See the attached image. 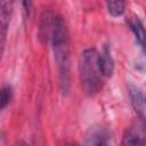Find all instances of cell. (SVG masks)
Wrapping results in <instances>:
<instances>
[{
    "label": "cell",
    "instance_id": "9",
    "mask_svg": "<svg viewBox=\"0 0 146 146\" xmlns=\"http://www.w3.org/2000/svg\"><path fill=\"white\" fill-rule=\"evenodd\" d=\"M11 87L10 86H5L1 90V110H3L10 102L11 99Z\"/></svg>",
    "mask_w": 146,
    "mask_h": 146
},
{
    "label": "cell",
    "instance_id": "11",
    "mask_svg": "<svg viewBox=\"0 0 146 146\" xmlns=\"http://www.w3.org/2000/svg\"><path fill=\"white\" fill-rule=\"evenodd\" d=\"M141 48H143V50H144V52H145V55H146V42L141 44Z\"/></svg>",
    "mask_w": 146,
    "mask_h": 146
},
{
    "label": "cell",
    "instance_id": "6",
    "mask_svg": "<svg viewBox=\"0 0 146 146\" xmlns=\"http://www.w3.org/2000/svg\"><path fill=\"white\" fill-rule=\"evenodd\" d=\"M128 25H129L130 30L132 31V33L135 34L137 42L140 46L143 43H145L146 42V29H145L144 24L139 21V18L138 17H130L128 19Z\"/></svg>",
    "mask_w": 146,
    "mask_h": 146
},
{
    "label": "cell",
    "instance_id": "2",
    "mask_svg": "<svg viewBox=\"0 0 146 146\" xmlns=\"http://www.w3.org/2000/svg\"><path fill=\"white\" fill-rule=\"evenodd\" d=\"M79 78L82 90L88 96H94L100 91L104 75L99 66V52L95 48L86 49L80 55Z\"/></svg>",
    "mask_w": 146,
    "mask_h": 146
},
{
    "label": "cell",
    "instance_id": "4",
    "mask_svg": "<svg viewBox=\"0 0 146 146\" xmlns=\"http://www.w3.org/2000/svg\"><path fill=\"white\" fill-rule=\"evenodd\" d=\"M0 8H1L0 9V23H1V52H2L3 51V47H5L7 30H8L10 17H11L13 5L9 1H1Z\"/></svg>",
    "mask_w": 146,
    "mask_h": 146
},
{
    "label": "cell",
    "instance_id": "10",
    "mask_svg": "<svg viewBox=\"0 0 146 146\" xmlns=\"http://www.w3.org/2000/svg\"><path fill=\"white\" fill-rule=\"evenodd\" d=\"M13 146H29L24 140H17Z\"/></svg>",
    "mask_w": 146,
    "mask_h": 146
},
{
    "label": "cell",
    "instance_id": "1",
    "mask_svg": "<svg viewBox=\"0 0 146 146\" xmlns=\"http://www.w3.org/2000/svg\"><path fill=\"white\" fill-rule=\"evenodd\" d=\"M41 30L46 40L51 42L55 60L59 71V81L63 91H67L70 87V44L68 33L62 16L47 13L43 17Z\"/></svg>",
    "mask_w": 146,
    "mask_h": 146
},
{
    "label": "cell",
    "instance_id": "5",
    "mask_svg": "<svg viewBox=\"0 0 146 146\" xmlns=\"http://www.w3.org/2000/svg\"><path fill=\"white\" fill-rule=\"evenodd\" d=\"M99 66L104 76H111L114 71V60L111 55V50L107 46L104 47L103 51L99 52Z\"/></svg>",
    "mask_w": 146,
    "mask_h": 146
},
{
    "label": "cell",
    "instance_id": "8",
    "mask_svg": "<svg viewBox=\"0 0 146 146\" xmlns=\"http://www.w3.org/2000/svg\"><path fill=\"white\" fill-rule=\"evenodd\" d=\"M106 8L112 16L117 17L124 13L125 2L124 1H106Z\"/></svg>",
    "mask_w": 146,
    "mask_h": 146
},
{
    "label": "cell",
    "instance_id": "12",
    "mask_svg": "<svg viewBox=\"0 0 146 146\" xmlns=\"http://www.w3.org/2000/svg\"><path fill=\"white\" fill-rule=\"evenodd\" d=\"M144 102H145V104H146V97H145V99H144Z\"/></svg>",
    "mask_w": 146,
    "mask_h": 146
},
{
    "label": "cell",
    "instance_id": "7",
    "mask_svg": "<svg viewBox=\"0 0 146 146\" xmlns=\"http://www.w3.org/2000/svg\"><path fill=\"white\" fill-rule=\"evenodd\" d=\"M121 146H146V144L139 133H137L132 129H129L122 137Z\"/></svg>",
    "mask_w": 146,
    "mask_h": 146
},
{
    "label": "cell",
    "instance_id": "3",
    "mask_svg": "<svg viewBox=\"0 0 146 146\" xmlns=\"http://www.w3.org/2000/svg\"><path fill=\"white\" fill-rule=\"evenodd\" d=\"M80 146H111V135L106 128L95 127L89 130Z\"/></svg>",
    "mask_w": 146,
    "mask_h": 146
}]
</instances>
